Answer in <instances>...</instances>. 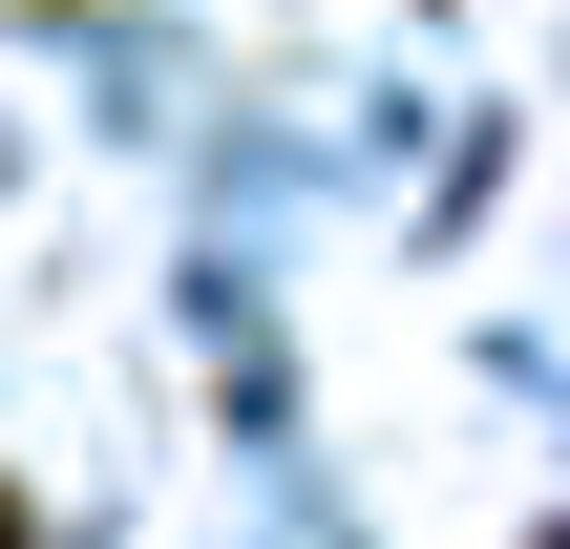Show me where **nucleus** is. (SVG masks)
<instances>
[{
	"mask_svg": "<svg viewBox=\"0 0 570 549\" xmlns=\"http://www.w3.org/2000/svg\"><path fill=\"white\" fill-rule=\"evenodd\" d=\"M0 549H42V529H21V487H0Z\"/></svg>",
	"mask_w": 570,
	"mask_h": 549,
	"instance_id": "nucleus-1",
	"label": "nucleus"
}]
</instances>
